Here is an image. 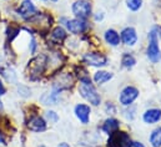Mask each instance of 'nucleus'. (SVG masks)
I'll list each match as a JSON object with an SVG mask.
<instances>
[{
  "label": "nucleus",
  "instance_id": "nucleus-4",
  "mask_svg": "<svg viewBox=\"0 0 161 147\" xmlns=\"http://www.w3.org/2000/svg\"><path fill=\"white\" fill-rule=\"evenodd\" d=\"M73 13L79 19H85L91 14V5L87 0H78L73 4Z\"/></svg>",
  "mask_w": 161,
  "mask_h": 147
},
{
  "label": "nucleus",
  "instance_id": "nucleus-1",
  "mask_svg": "<svg viewBox=\"0 0 161 147\" xmlns=\"http://www.w3.org/2000/svg\"><path fill=\"white\" fill-rule=\"evenodd\" d=\"M109 147H132V142L130 136L124 132V131H115L110 133L109 141H108Z\"/></svg>",
  "mask_w": 161,
  "mask_h": 147
},
{
  "label": "nucleus",
  "instance_id": "nucleus-7",
  "mask_svg": "<svg viewBox=\"0 0 161 147\" xmlns=\"http://www.w3.org/2000/svg\"><path fill=\"white\" fill-rule=\"evenodd\" d=\"M35 11H36V8H35V5H34V3L31 0H24L20 4L19 9H18L19 15L23 16V18H25V19L30 18L31 15H34Z\"/></svg>",
  "mask_w": 161,
  "mask_h": 147
},
{
  "label": "nucleus",
  "instance_id": "nucleus-11",
  "mask_svg": "<svg viewBox=\"0 0 161 147\" xmlns=\"http://www.w3.org/2000/svg\"><path fill=\"white\" fill-rule=\"evenodd\" d=\"M75 113L76 117L80 120L82 123H87L89 122V117H90V107L87 105L84 104H79L75 107Z\"/></svg>",
  "mask_w": 161,
  "mask_h": 147
},
{
  "label": "nucleus",
  "instance_id": "nucleus-2",
  "mask_svg": "<svg viewBox=\"0 0 161 147\" xmlns=\"http://www.w3.org/2000/svg\"><path fill=\"white\" fill-rule=\"evenodd\" d=\"M79 92L80 95L85 99L87 100L90 104L97 106L100 105V95L97 94V91L95 90V87L92 86V84H85V82H81L80 87H79Z\"/></svg>",
  "mask_w": 161,
  "mask_h": 147
},
{
  "label": "nucleus",
  "instance_id": "nucleus-15",
  "mask_svg": "<svg viewBox=\"0 0 161 147\" xmlns=\"http://www.w3.org/2000/svg\"><path fill=\"white\" fill-rule=\"evenodd\" d=\"M150 144L154 147L161 146V127L155 128L150 135Z\"/></svg>",
  "mask_w": 161,
  "mask_h": 147
},
{
  "label": "nucleus",
  "instance_id": "nucleus-21",
  "mask_svg": "<svg viewBox=\"0 0 161 147\" xmlns=\"http://www.w3.org/2000/svg\"><path fill=\"white\" fill-rule=\"evenodd\" d=\"M4 94H5V87H4V85H3V82L0 80V96L4 95Z\"/></svg>",
  "mask_w": 161,
  "mask_h": 147
},
{
  "label": "nucleus",
  "instance_id": "nucleus-13",
  "mask_svg": "<svg viewBox=\"0 0 161 147\" xmlns=\"http://www.w3.org/2000/svg\"><path fill=\"white\" fill-rule=\"evenodd\" d=\"M119 127H120V123H119V121L115 120V118H108V120L104 122V125H103V130H104L106 133H109V135L113 133V132H115V131H118Z\"/></svg>",
  "mask_w": 161,
  "mask_h": 147
},
{
  "label": "nucleus",
  "instance_id": "nucleus-16",
  "mask_svg": "<svg viewBox=\"0 0 161 147\" xmlns=\"http://www.w3.org/2000/svg\"><path fill=\"white\" fill-rule=\"evenodd\" d=\"M110 79H113V74L108 73V71H97L94 76V80L97 84H104V82L109 81Z\"/></svg>",
  "mask_w": 161,
  "mask_h": 147
},
{
  "label": "nucleus",
  "instance_id": "nucleus-12",
  "mask_svg": "<svg viewBox=\"0 0 161 147\" xmlns=\"http://www.w3.org/2000/svg\"><path fill=\"white\" fill-rule=\"evenodd\" d=\"M161 118V110L159 109H151L144 113V121L146 123H155Z\"/></svg>",
  "mask_w": 161,
  "mask_h": 147
},
{
  "label": "nucleus",
  "instance_id": "nucleus-20",
  "mask_svg": "<svg viewBox=\"0 0 161 147\" xmlns=\"http://www.w3.org/2000/svg\"><path fill=\"white\" fill-rule=\"evenodd\" d=\"M46 118H47L50 122H56L58 118H59V116H58L56 112H54V111H47V112H46Z\"/></svg>",
  "mask_w": 161,
  "mask_h": 147
},
{
  "label": "nucleus",
  "instance_id": "nucleus-14",
  "mask_svg": "<svg viewBox=\"0 0 161 147\" xmlns=\"http://www.w3.org/2000/svg\"><path fill=\"white\" fill-rule=\"evenodd\" d=\"M105 40H106L108 44H110V45H113V46H116V45H119V42H120V35H119L115 30L109 29V30H106V33H105Z\"/></svg>",
  "mask_w": 161,
  "mask_h": 147
},
{
  "label": "nucleus",
  "instance_id": "nucleus-3",
  "mask_svg": "<svg viewBox=\"0 0 161 147\" xmlns=\"http://www.w3.org/2000/svg\"><path fill=\"white\" fill-rule=\"evenodd\" d=\"M147 56L153 63H159L161 60V51L158 41V34L153 30L149 35V46H147Z\"/></svg>",
  "mask_w": 161,
  "mask_h": 147
},
{
  "label": "nucleus",
  "instance_id": "nucleus-25",
  "mask_svg": "<svg viewBox=\"0 0 161 147\" xmlns=\"http://www.w3.org/2000/svg\"><path fill=\"white\" fill-rule=\"evenodd\" d=\"M40 147H45V146H40Z\"/></svg>",
  "mask_w": 161,
  "mask_h": 147
},
{
  "label": "nucleus",
  "instance_id": "nucleus-5",
  "mask_svg": "<svg viewBox=\"0 0 161 147\" xmlns=\"http://www.w3.org/2000/svg\"><path fill=\"white\" fill-rule=\"evenodd\" d=\"M137 96H139L137 89H135V87H132V86H127V87H125V89L121 91L119 100H120V102L122 105L127 106V105H131V104L137 99Z\"/></svg>",
  "mask_w": 161,
  "mask_h": 147
},
{
  "label": "nucleus",
  "instance_id": "nucleus-17",
  "mask_svg": "<svg viewBox=\"0 0 161 147\" xmlns=\"http://www.w3.org/2000/svg\"><path fill=\"white\" fill-rule=\"evenodd\" d=\"M51 37L54 39V40H56V41H63L65 37H66V31L61 28V26H58V28H55L54 30H53V33H51Z\"/></svg>",
  "mask_w": 161,
  "mask_h": 147
},
{
  "label": "nucleus",
  "instance_id": "nucleus-23",
  "mask_svg": "<svg viewBox=\"0 0 161 147\" xmlns=\"http://www.w3.org/2000/svg\"><path fill=\"white\" fill-rule=\"evenodd\" d=\"M58 147H70V146H69L68 144H65V142H63V144H60V145H59V146H58Z\"/></svg>",
  "mask_w": 161,
  "mask_h": 147
},
{
  "label": "nucleus",
  "instance_id": "nucleus-9",
  "mask_svg": "<svg viewBox=\"0 0 161 147\" xmlns=\"http://www.w3.org/2000/svg\"><path fill=\"white\" fill-rule=\"evenodd\" d=\"M28 127L34 132H41L46 130V122L40 116H33L28 122Z\"/></svg>",
  "mask_w": 161,
  "mask_h": 147
},
{
  "label": "nucleus",
  "instance_id": "nucleus-19",
  "mask_svg": "<svg viewBox=\"0 0 161 147\" xmlns=\"http://www.w3.org/2000/svg\"><path fill=\"white\" fill-rule=\"evenodd\" d=\"M126 3H127V8L132 11L139 10L142 5V0H126Z\"/></svg>",
  "mask_w": 161,
  "mask_h": 147
},
{
  "label": "nucleus",
  "instance_id": "nucleus-18",
  "mask_svg": "<svg viewBox=\"0 0 161 147\" xmlns=\"http://www.w3.org/2000/svg\"><path fill=\"white\" fill-rule=\"evenodd\" d=\"M121 64H122L124 68H132V66L136 64V60H135V57H134L132 55H130V54H125V55L122 56Z\"/></svg>",
  "mask_w": 161,
  "mask_h": 147
},
{
  "label": "nucleus",
  "instance_id": "nucleus-8",
  "mask_svg": "<svg viewBox=\"0 0 161 147\" xmlns=\"http://www.w3.org/2000/svg\"><path fill=\"white\" fill-rule=\"evenodd\" d=\"M86 23L82 19H73V20H66V28L69 29L70 33L73 34H80L86 29Z\"/></svg>",
  "mask_w": 161,
  "mask_h": 147
},
{
  "label": "nucleus",
  "instance_id": "nucleus-24",
  "mask_svg": "<svg viewBox=\"0 0 161 147\" xmlns=\"http://www.w3.org/2000/svg\"><path fill=\"white\" fill-rule=\"evenodd\" d=\"M0 144H5V140H4V137H3L1 133H0Z\"/></svg>",
  "mask_w": 161,
  "mask_h": 147
},
{
  "label": "nucleus",
  "instance_id": "nucleus-10",
  "mask_svg": "<svg viewBox=\"0 0 161 147\" xmlns=\"http://www.w3.org/2000/svg\"><path fill=\"white\" fill-rule=\"evenodd\" d=\"M121 40L125 45H129V46H132L136 44L137 41V35H136V31L134 28H126L122 30L121 33Z\"/></svg>",
  "mask_w": 161,
  "mask_h": 147
},
{
  "label": "nucleus",
  "instance_id": "nucleus-6",
  "mask_svg": "<svg viewBox=\"0 0 161 147\" xmlns=\"http://www.w3.org/2000/svg\"><path fill=\"white\" fill-rule=\"evenodd\" d=\"M84 61L91 66H104V65H106L108 59L105 55H103L100 52H89V54L84 55Z\"/></svg>",
  "mask_w": 161,
  "mask_h": 147
},
{
  "label": "nucleus",
  "instance_id": "nucleus-22",
  "mask_svg": "<svg viewBox=\"0 0 161 147\" xmlns=\"http://www.w3.org/2000/svg\"><path fill=\"white\" fill-rule=\"evenodd\" d=\"M132 147H145L142 144H140V142H132Z\"/></svg>",
  "mask_w": 161,
  "mask_h": 147
}]
</instances>
